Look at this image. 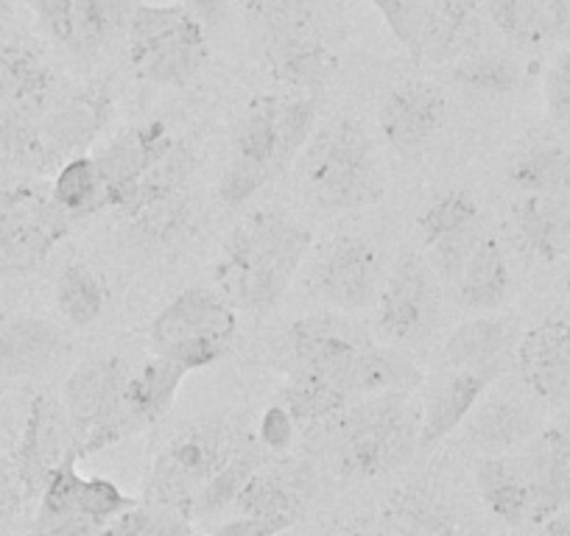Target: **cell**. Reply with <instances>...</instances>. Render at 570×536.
<instances>
[{
	"instance_id": "1",
	"label": "cell",
	"mask_w": 570,
	"mask_h": 536,
	"mask_svg": "<svg viewBox=\"0 0 570 536\" xmlns=\"http://www.w3.org/2000/svg\"><path fill=\"white\" fill-rule=\"evenodd\" d=\"M314 235L297 218L261 210L229 235L216 266L218 294L246 314H266L288 294Z\"/></svg>"
},
{
	"instance_id": "2",
	"label": "cell",
	"mask_w": 570,
	"mask_h": 536,
	"mask_svg": "<svg viewBox=\"0 0 570 536\" xmlns=\"http://www.w3.org/2000/svg\"><path fill=\"white\" fill-rule=\"evenodd\" d=\"M303 188L320 210L347 212L372 205L383 193L375 146L355 118L327 120L303 151Z\"/></svg>"
},
{
	"instance_id": "3",
	"label": "cell",
	"mask_w": 570,
	"mask_h": 536,
	"mask_svg": "<svg viewBox=\"0 0 570 536\" xmlns=\"http://www.w3.org/2000/svg\"><path fill=\"white\" fill-rule=\"evenodd\" d=\"M420 428L422 403L411 391L358 399L338 419L344 469L372 478L403 467L420 450Z\"/></svg>"
},
{
	"instance_id": "4",
	"label": "cell",
	"mask_w": 570,
	"mask_h": 536,
	"mask_svg": "<svg viewBox=\"0 0 570 536\" xmlns=\"http://www.w3.org/2000/svg\"><path fill=\"white\" fill-rule=\"evenodd\" d=\"M149 338L157 358L171 360L185 371L205 369L233 349L238 314L218 291L185 288L151 321Z\"/></svg>"
},
{
	"instance_id": "5",
	"label": "cell",
	"mask_w": 570,
	"mask_h": 536,
	"mask_svg": "<svg viewBox=\"0 0 570 536\" xmlns=\"http://www.w3.org/2000/svg\"><path fill=\"white\" fill-rule=\"evenodd\" d=\"M126 37H129L131 64L151 85L183 87L207 62L205 26L183 3L179 7L137 3Z\"/></svg>"
},
{
	"instance_id": "6",
	"label": "cell",
	"mask_w": 570,
	"mask_h": 536,
	"mask_svg": "<svg viewBox=\"0 0 570 536\" xmlns=\"http://www.w3.org/2000/svg\"><path fill=\"white\" fill-rule=\"evenodd\" d=\"M235 447L238 441L224 425H205L179 436L151 464L149 478L142 484L146 506L185 514L207 480L233 456Z\"/></svg>"
},
{
	"instance_id": "7",
	"label": "cell",
	"mask_w": 570,
	"mask_h": 536,
	"mask_svg": "<svg viewBox=\"0 0 570 536\" xmlns=\"http://www.w3.org/2000/svg\"><path fill=\"white\" fill-rule=\"evenodd\" d=\"M440 286L442 282L436 280L425 257H400L375 302L381 336L397 344L425 338L440 314Z\"/></svg>"
},
{
	"instance_id": "8",
	"label": "cell",
	"mask_w": 570,
	"mask_h": 536,
	"mask_svg": "<svg viewBox=\"0 0 570 536\" xmlns=\"http://www.w3.org/2000/svg\"><path fill=\"white\" fill-rule=\"evenodd\" d=\"M277 98H263L252 103L235 129L233 155L218 182V196L227 207H240L257 190L283 177L277 160Z\"/></svg>"
},
{
	"instance_id": "9",
	"label": "cell",
	"mask_w": 570,
	"mask_h": 536,
	"mask_svg": "<svg viewBox=\"0 0 570 536\" xmlns=\"http://www.w3.org/2000/svg\"><path fill=\"white\" fill-rule=\"evenodd\" d=\"M70 453H79V445H76L73 425H70L62 399L46 391L37 394L31 399L26 428L20 434L18 453H14L12 461L20 486H23V495L40 497L51 475L57 473L59 464Z\"/></svg>"
},
{
	"instance_id": "10",
	"label": "cell",
	"mask_w": 570,
	"mask_h": 536,
	"mask_svg": "<svg viewBox=\"0 0 570 536\" xmlns=\"http://www.w3.org/2000/svg\"><path fill=\"white\" fill-rule=\"evenodd\" d=\"M314 286L331 308L366 310L381 294V255L364 238L342 235L320 257L314 271Z\"/></svg>"
},
{
	"instance_id": "11",
	"label": "cell",
	"mask_w": 570,
	"mask_h": 536,
	"mask_svg": "<svg viewBox=\"0 0 570 536\" xmlns=\"http://www.w3.org/2000/svg\"><path fill=\"white\" fill-rule=\"evenodd\" d=\"M131 366L120 355L85 360L65 383L62 406L73 425L76 445H85L96 430L104 428L118 403L124 399Z\"/></svg>"
},
{
	"instance_id": "12",
	"label": "cell",
	"mask_w": 570,
	"mask_h": 536,
	"mask_svg": "<svg viewBox=\"0 0 570 536\" xmlns=\"http://www.w3.org/2000/svg\"><path fill=\"white\" fill-rule=\"evenodd\" d=\"M445 92L431 81H405V85L389 90L381 101L383 138L389 140L397 155L416 157L434 140L445 120Z\"/></svg>"
},
{
	"instance_id": "13",
	"label": "cell",
	"mask_w": 570,
	"mask_h": 536,
	"mask_svg": "<svg viewBox=\"0 0 570 536\" xmlns=\"http://www.w3.org/2000/svg\"><path fill=\"white\" fill-rule=\"evenodd\" d=\"M503 371V364L481 366V369H459L448 377L428 386L422 403V428H420V450L431 453L440 447L453 430L468 423L470 414L481 403L487 388L495 383Z\"/></svg>"
},
{
	"instance_id": "14",
	"label": "cell",
	"mask_w": 570,
	"mask_h": 536,
	"mask_svg": "<svg viewBox=\"0 0 570 536\" xmlns=\"http://www.w3.org/2000/svg\"><path fill=\"white\" fill-rule=\"evenodd\" d=\"M73 224V218L51 199V193L31 190L23 216L9 229L7 238L0 240V275L18 277L37 271Z\"/></svg>"
},
{
	"instance_id": "15",
	"label": "cell",
	"mask_w": 570,
	"mask_h": 536,
	"mask_svg": "<svg viewBox=\"0 0 570 536\" xmlns=\"http://www.w3.org/2000/svg\"><path fill=\"white\" fill-rule=\"evenodd\" d=\"M370 344V336L336 314L308 316L288 330V347L297 360V369L322 377H336Z\"/></svg>"
},
{
	"instance_id": "16",
	"label": "cell",
	"mask_w": 570,
	"mask_h": 536,
	"mask_svg": "<svg viewBox=\"0 0 570 536\" xmlns=\"http://www.w3.org/2000/svg\"><path fill=\"white\" fill-rule=\"evenodd\" d=\"M520 456L529 480V519L542 525L570 506V436L557 428L540 430Z\"/></svg>"
},
{
	"instance_id": "17",
	"label": "cell",
	"mask_w": 570,
	"mask_h": 536,
	"mask_svg": "<svg viewBox=\"0 0 570 536\" xmlns=\"http://www.w3.org/2000/svg\"><path fill=\"white\" fill-rule=\"evenodd\" d=\"M518 366L525 386L548 406L570 397V321H542L518 344Z\"/></svg>"
},
{
	"instance_id": "18",
	"label": "cell",
	"mask_w": 570,
	"mask_h": 536,
	"mask_svg": "<svg viewBox=\"0 0 570 536\" xmlns=\"http://www.w3.org/2000/svg\"><path fill=\"white\" fill-rule=\"evenodd\" d=\"M109 109H112V101L107 92L98 90L70 96L68 101L48 109L40 118V138L48 162L65 160V157L73 160L85 155L96 143L98 135L107 129Z\"/></svg>"
},
{
	"instance_id": "19",
	"label": "cell",
	"mask_w": 570,
	"mask_h": 536,
	"mask_svg": "<svg viewBox=\"0 0 570 536\" xmlns=\"http://www.w3.org/2000/svg\"><path fill=\"white\" fill-rule=\"evenodd\" d=\"M484 20L475 12L473 0H425L416 62H459L481 51Z\"/></svg>"
},
{
	"instance_id": "20",
	"label": "cell",
	"mask_w": 570,
	"mask_h": 536,
	"mask_svg": "<svg viewBox=\"0 0 570 536\" xmlns=\"http://www.w3.org/2000/svg\"><path fill=\"white\" fill-rule=\"evenodd\" d=\"M168 138V126L163 120L131 126L115 135L107 149L96 157L98 177H101L107 207L118 212L129 201L131 190L140 182L142 171L155 157L157 146Z\"/></svg>"
},
{
	"instance_id": "21",
	"label": "cell",
	"mask_w": 570,
	"mask_h": 536,
	"mask_svg": "<svg viewBox=\"0 0 570 536\" xmlns=\"http://www.w3.org/2000/svg\"><path fill=\"white\" fill-rule=\"evenodd\" d=\"M53 92V73L42 53L26 40L0 46V109L46 115Z\"/></svg>"
},
{
	"instance_id": "22",
	"label": "cell",
	"mask_w": 570,
	"mask_h": 536,
	"mask_svg": "<svg viewBox=\"0 0 570 536\" xmlns=\"http://www.w3.org/2000/svg\"><path fill=\"white\" fill-rule=\"evenodd\" d=\"M336 383L338 391L350 399V406L364 397L389 391H411L420 383V369L411 364L409 355L397 353L392 347H377L375 341L361 349L336 377H327Z\"/></svg>"
},
{
	"instance_id": "23",
	"label": "cell",
	"mask_w": 570,
	"mask_h": 536,
	"mask_svg": "<svg viewBox=\"0 0 570 536\" xmlns=\"http://www.w3.org/2000/svg\"><path fill=\"white\" fill-rule=\"evenodd\" d=\"M537 414L525 403L509 397H492L479 403L464 423L468 441L481 456H503L525 447L534 439Z\"/></svg>"
},
{
	"instance_id": "24",
	"label": "cell",
	"mask_w": 570,
	"mask_h": 536,
	"mask_svg": "<svg viewBox=\"0 0 570 536\" xmlns=\"http://www.w3.org/2000/svg\"><path fill=\"white\" fill-rule=\"evenodd\" d=\"M65 349V332L51 321L35 316L0 321V375H37L48 369Z\"/></svg>"
},
{
	"instance_id": "25",
	"label": "cell",
	"mask_w": 570,
	"mask_h": 536,
	"mask_svg": "<svg viewBox=\"0 0 570 536\" xmlns=\"http://www.w3.org/2000/svg\"><path fill=\"white\" fill-rule=\"evenodd\" d=\"M512 224L520 244L540 260L570 257V201L562 196H525L514 205Z\"/></svg>"
},
{
	"instance_id": "26",
	"label": "cell",
	"mask_w": 570,
	"mask_h": 536,
	"mask_svg": "<svg viewBox=\"0 0 570 536\" xmlns=\"http://www.w3.org/2000/svg\"><path fill=\"white\" fill-rule=\"evenodd\" d=\"M453 297L462 308L479 310V314H495L503 308L512 291V275H509L507 255L501 244L490 232L479 240L473 255L464 262L462 275L451 286Z\"/></svg>"
},
{
	"instance_id": "27",
	"label": "cell",
	"mask_w": 570,
	"mask_h": 536,
	"mask_svg": "<svg viewBox=\"0 0 570 536\" xmlns=\"http://www.w3.org/2000/svg\"><path fill=\"white\" fill-rule=\"evenodd\" d=\"M514 338H518V321L512 316H475L448 336L445 364L453 371L507 364Z\"/></svg>"
},
{
	"instance_id": "28",
	"label": "cell",
	"mask_w": 570,
	"mask_h": 536,
	"mask_svg": "<svg viewBox=\"0 0 570 536\" xmlns=\"http://www.w3.org/2000/svg\"><path fill=\"white\" fill-rule=\"evenodd\" d=\"M475 486L481 492L484 506L495 514L501 523L520 525L529 519L531 497L529 480H525L523 456L520 453H503V456H484L475 464Z\"/></svg>"
},
{
	"instance_id": "29",
	"label": "cell",
	"mask_w": 570,
	"mask_h": 536,
	"mask_svg": "<svg viewBox=\"0 0 570 536\" xmlns=\"http://www.w3.org/2000/svg\"><path fill=\"white\" fill-rule=\"evenodd\" d=\"M240 517H255L263 523H274L283 530L292 528L305 508V484L294 473L277 469H257L235 500Z\"/></svg>"
},
{
	"instance_id": "30",
	"label": "cell",
	"mask_w": 570,
	"mask_h": 536,
	"mask_svg": "<svg viewBox=\"0 0 570 536\" xmlns=\"http://www.w3.org/2000/svg\"><path fill=\"white\" fill-rule=\"evenodd\" d=\"M194 218L196 201L190 190L120 212V224H124L131 244L146 246V249H171L188 235V229L194 227Z\"/></svg>"
},
{
	"instance_id": "31",
	"label": "cell",
	"mask_w": 570,
	"mask_h": 536,
	"mask_svg": "<svg viewBox=\"0 0 570 536\" xmlns=\"http://www.w3.org/2000/svg\"><path fill=\"white\" fill-rule=\"evenodd\" d=\"M196 173V151L190 146V140L177 138L168 131V138L157 146L155 157L142 171L140 182L131 190L129 201L118 210H135L140 205H149V201L166 199V196L183 193V190H190V179Z\"/></svg>"
},
{
	"instance_id": "32",
	"label": "cell",
	"mask_w": 570,
	"mask_h": 536,
	"mask_svg": "<svg viewBox=\"0 0 570 536\" xmlns=\"http://www.w3.org/2000/svg\"><path fill=\"white\" fill-rule=\"evenodd\" d=\"M266 57L274 76L303 96L320 98L333 73V57L311 34L283 37L266 42Z\"/></svg>"
},
{
	"instance_id": "33",
	"label": "cell",
	"mask_w": 570,
	"mask_h": 536,
	"mask_svg": "<svg viewBox=\"0 0 570 536\" xmlns=\"http://www.w3.org/2000/svg\"><path fill=\"white\" fill-rule=\"evenodd\" d=\"M266 447L255 445V441H244V445L235 447L233 456L224 461V467L213 475L205 484V489L194 497V503L188 506L185 517L188 519H210L216 514L227 512L229 506H235L238 495L244 492V486L249 484L252 475L257 469L266 467Z\"/></svg>"
},
{
	"instance_id": "34",
	"label": "cell",
	"mask_w": 570,
	"mask_h": 536,
	"mask_svg": "<svg viewBox=\"0 0 570 536\" xmlns=\"http://www.w3.org/2000/svg\"><path fill=\"white\" fill-rule=\"evenodd\" d=\"M135 7L137 3L131 0H73L68 48H73L81 57L98 53L120 31L129 29Z\"/></svg>"
},
{
	"instance_id": "35",
	"label": "cell",
	"mask_w": 570,
	"mask_h": 536,
	"mask_svg": "<svg viewBox=\"0 0 570 536\" xmlns=\"http://www.w3.org/2000/svg\"><path fill=\"white\" fill-rule=\"evenodd\" d=\"M185 375L188 371L183 366L171 364L166 358H157V355L142 366H137V369H131L129 399L146 428L157 425L171 411Z\"/></svg>"
},
{
	"instance_id": "36",
	"label": "cell",
	"mask_w": 570,
	"mask_h": 536,
	"mask_svg": "<svg viewBox=\"0 0 570 536\" xmlns=\"http://www.w3.org/2000/svg\"><path fill=\"white\" fill-rule=\"evenodd\" d=\"M514 185L529 196H570V146L540 143L518 157L509 168Z\"/></svg>"
},
{
	"instance_id": "37",
	"label": "cell",
	"mask_w": 570,
	"mask_h": 536,
	"mask_svg": "<svg viewBox=\"0 0 570 536\" xmlns=\"http://www.w3.org/2000/svg\"><path fill=\"white\" fill-rule=\"evenodd\" d=\"M51 199L68 212L73 221L90 218L96 212L109 210L107 193H104L101 177H98L96 157H73L59 168L57 179L51 185Z\"/></svg>"
},
{
	"instance_id": "38",
	"label": "cell",
	"mask_w": 570,
	"mask_h": 536,
	"mask_svg": "<svg viewBox=\"0 0 570 536\" xmlns=\"http://www.w3.org/2000/svg\"><path fill=\"white\" fill-rule=\"evenodd\" d=\"M283 397V406L292 411L294 423H325L350 408V399L338 391L336 383L303 369L292 371Z\"/></svg>"
},
{
	"instance_id": "39",
	"label": "cell",
	"mask_w": 570,
	"mask_h": 536,
	"mask_svg": "<svg viewBox=\"0 0 570 536\" xmlns=\"http://www.w3.org/2000/svg\"><path fill=\"white\" fill-rule=\"evenodd\" d=\"M57 305L73 327H90L101 319L107 288L87 262H70L57 280Z\"/></svg>"
},
{
	"instance_id": "40",
	"label": "cell",
	"mask_w": 570,
	"mask_h": 536,
	"mask_svg": "<svg viewBox=\"0 0 570 536\" xmlns=\"http://www.w3.org/2000/svg\"><path fill=\"white\" fill-rule=\"evenodd\" d=\"M484 218H481L479 205L470 199L462 190H451V193L436 196L425 210L416 218V232H420L422 244L434 246L440 240L453 238V235H462L468 229L481 227Z\"/></svg>"
},
{
	"instance_id": "41",
	"label": "cell",
	"mask_w": 570,
	"mask_h": 536,
	"mask_svg": "<svg viewBox=\"0 0 570 536\" xmlns=\"http://www.w3.org/2000/svg\"><path fill=\"white\" fill-rule=\"evenodd\" d=\"M0 166L46 168V149L40 138V115L23 109H0Z\"/></svg>"
},
{
	"instance_id": "42",
	"label": "cell",
	"mask_w": 570,
	"mask_h": 536,
	"mask_svg": "<svg viewBox=\"0 0 570 536\" xmlns=\"http://www.w3.org/2000/svg\"><path fill=\"white\" fill-rule=\"evenodd\" d=\"M381 536H456V530L440 506L425 497L400 495L383 512Z\"/></svg>"
},
{
	"instance_id": "43",
	"label": "cell",
	"mask_w": 570,
	"mask_h": 536,
	"mask_svg": "<svg viewBox=\"0 0 570 536\" xmlns=\"http://www.w3.org/2000/svg\"><path fill=\"white\" fill-rule=\"evenodd\" d=\"M451 79L481 96H507L520 85V68L501 53L475 51L451 64Z\"/></svg>"
},
{
	"instance_id": "44",
	"label": "cell",
	"mask_w": 570,
	"mask_h": 536,
	"mask_svg": "<svg viewBox=\"0 0 570 536\" xmlns=\"http://www.w3.org/2000/svg\"><path fill=\"white\" fill-rule=\"evenodd\" d=\"M101 536H196L194 519L171 508L135 506L115 517Z\"/></svg>"
},
{
	"instance_id": "45",
	"label": "cell",
	"mask_w": 570,
	"mask_h": 536,
	"mask_svg": "<svg viewBox=\"0 0 570 536\" xmlns=\"http://www.w3.org/2000/svg\"><path fill=\"white\" fill-rule=\"evenodd\" d=\"M249 7L266 29V42L311 34L314 0H249Z\"/></svg>"
},
{
	"instance_id": "46",
	"label": "cell",
	"mask_w": 570,
	"mask_h": 536,
	"mask_svg": "<svg viewBox=\"0 0 570 536\" xmlns=\"http://www.w3.org/2000/svg\"><path fill=\"white\" fill-rule=\"evenodd\" d=\"M487 18L518 46L537 42V0H484Z\"/></svg>"
},
{
	"instance_id": "47",
	"label": "cell",
	"mask_w": 570,
	"mask_h": 536,
	"mask_svg": "<svg viewBox=\"0 0 570 536\" xmlns=\"http://www.w3.org/2000/svg\"><path fill=\"white\" fill-rule=\"evenodd\" d=\"M546 103L551 118L570 123V48L548 70Z\"/></svg>"
},
{
	"instance_id": "48",
	"label": "cell",
	"mask_w": 570,
	"mask_h": 536,
	"mask_svg": "<svg viewBox=\"0 0 570 536\" xmlns=\"http://www.w3.org/2000/svg\"><path fill=\"white\" fill-rule=\"evenodd\" d=\"M294 430H297V423H294L292 411L283 403H274L261 419V445L272 453H285L292 447Z\"/></svg>"
},
{
	"instance_id": "49",
	"label": "cell",
	"mask_w": 570,
	"mask_h": 536,
	"mask_svg": "<svg viewBox=\"0 0 570 536\" xmlns=\"http://www.w3.org/2000/svg\"><path fill=\"white\" fill-rule=\"evenodd\" d=\"M570 37V0H537V42Z\"/></svg>"
},
{
	"instance_id": "50",
	"label": "cell",
	"mask_w": 570,
	"mask_h": 536,
	"mask_svg": "<svg viewBox=\"0 0 570 536\" xmlns=\"http://www.w3.org/2000/svg\"><path fill=\"white\" fill-rule=\"evenodd\" d=\"M42 29L57 42H70V18H73V0H31Z\"/></svg>"
},
{
	"instance_id": "51",
	"label": "cell",
	"mask_w": 570,
	"mask_h": 536,
	"mask_svg": "<svg viewBox=\"0 0 570 536\" xmlns=\"http://www.w3.org/2000/svg\"><path fill=\"white\" fill-rule=\"evenodd\" d=\"M23 500L26 495L18 480V473H14V464L0 453V530L12 523L14 514L23 506Z\"/></svg>"
},
{
	"instance_id": "52",
	"label": "cell",
	"mask_w": 570,
	"mask_h": 536,
	"mask_svg": "<svg viewBox=\"0 0 570 536\" xmlns=\"http://www.w3.org/2000/svg\"><path fill=\"white\" fill-rule=\"evenodd\" d=\"M31 190L35 188H0V240L7 238L9 229L23 216L26 205L31 199Z\"/></svg>"
},
{
	"instance_id": "53",
	"label": "cell",
	"mask_w": 570,
	"mask_h": 536,
	"mask_svg": "<svg viewBox=\"0 0 570 536\" xmlns=\"http://www.w3.org/2000/svg\"><path fill=\"white\" fill-rule=\"evenodd\" d=\"M277 534H283L279 525L263 523V519H255V517H240L238 514L235 519L224 523L213 536H277Z\"/></svg>"
},
{
	"instance_id": "54",
	"label": "cell",
	"mask_w": 570,
	"mask_h": 536,
	"mask_svg": "<svg viewBox=\"0 0 570 536\" xmlns=\"http://www.w3.org/2000/svg\"><path fill=\"white\" fill-rule=\"evenodd\" d=\"M202 26H222L229 12V0H185L183 3Z\"/></svg>"
},
{
	"instance_id": "55",
	"label": "cell",
	"mask_w": 570,
	"mask_h": 536,
	"mask_svg": "<svg viewBox=\"0 0 570 536\" xmlns=\"http://www.w3.org/2000/svg\"><path fill=\"white\" fill-rule=\"evenodd\" d=\"M101 525L90 523V519H65V523L48 525V528H35L31 536H101Z\"/></svg>"
},
{
	"instance_id": "56",
	"label": "cell",
	"mask_w": 570,
	"mask_h": 536,
	"mask_svg": "<svg viewBox=\"0 0 570 536\" xmlns=\"http://www.w3.org/2000/svg\"><path fill=\"white\" fill-rule=\"evenodd\" d=\"M537 536H570V512H559L557 517L546 519Z\"/></svg>"
},
{
	"instance_id": "57",
	"label": "cell",
	"mask_w": 570,
	"mask_h": 536,
	"mask_svg": "<svg viewBox=\"0 0 570 536\" xmlns=\"http://www.w3.org/2000/svg\"><path fill=\"white\" fill-rule=\"evenodd\" d=\"M14 23V0H0V46L9 40Z\"/></svg>"
},
{
	"instance_id": "58",
	"label": "cell",
	"mask_w": 570,
	"mask_h": 536,
	"mask_svg": "<svg viewBox=\"0 0 570 536\" xmlns=\"http://www.w3.org/2000/svg\"><path fill=\"white\" fill-rule=\"evenodd\" d=\"M366 3H372V7H375L377 12L386 14V12H392L394 7H400V3H405V0H366Z\"/></svg>"
},
{
	"instance_id": "59",
	"label": "cell",
	"mask_w": 570,
	"mask_h": 536,
	"mask_svg": "<svg viewBox=\"0 0 570 536\" xmlns=\"http://www.w3.org/2000/svg\"><path fill=\"white\" fill-rule=\"evenodd\" d=\"M336 536H366V534H336Z\"/></svg>"
},
{
	"instance_id": "60",
	"label": "cell",
	"mask_w": 570,
	"mask_h": 536,
	"mask_svg": "<svg viewBox=\"0 0 570 536\" xmlns=\"http://www.w3.org/2000/svg\"><path fill=\"white\" fill-rule=\"evenodd\" d=\"M568 288H570V280H568Z\"/></svg>"
}]
</instances>
